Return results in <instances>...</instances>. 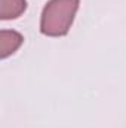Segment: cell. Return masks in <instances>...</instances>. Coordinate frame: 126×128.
Segmentation results:
<instances>
[{"instance_id": "obj_2", "label": "cell", "mask_w": 126, "mask_h": 128, "mask_svg": "<svg viewBox=\"0 0 126 128\" xmlns=\"http://www.w3.org/2000/svg\"><path fill=\"white\" fill-rule=\"evenodd\" d=\"M24 43V36L15 30H1L0 32V58L4 60L9 55L15 54Z\"/></svg>"}, {"instance_id": "obj_3", "label": "cell", "mask_w": 126, "mask_h": 128, "mask_svg": "<svg viewBox=\"0 0 126 128\" xmlns=\"http://www.w3.org/2000/svg\"><path fill=\"white\" fill-rule=\"evenodd\" d=\"M27 9V0H0V18L3 21L16 20Z\"/></svg>"}, {"instance_id": "obj_1", "label": "cell", "mask_w": 126, "mask_h": 128, "mask_svg": "<svg viewBox=\"0 0 126 128\" xmlns=\"http://www.w3.org/2000/svg\"><path fill=\"white\" fill-rule=\"evenodd\" d=\"M80 0H49L40 16V32L49 37H61L70 32Z\"/></svg>"}]
</instances>
